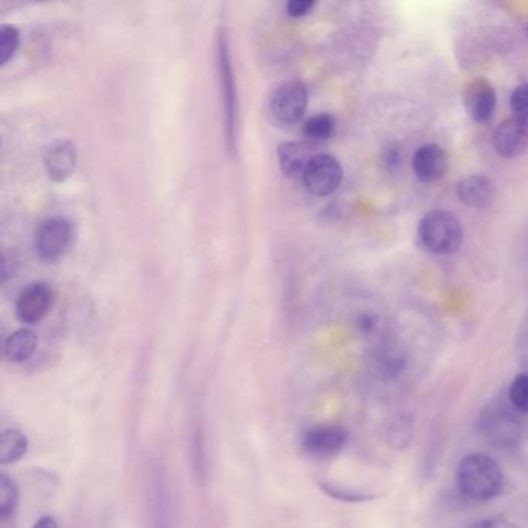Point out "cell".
<instances>
[{"mask_svg": "<svg viewBox=\"0 0 528 528\" xmlns=\"http://www.w3.org/2000/svg\"><path fill=\"white\" fill-rule=\"evenodd\" d=\"M28 439L18 429H5L0 434V463L18 462L27 454Z\"/></svg>", "mask_w": 528, "mask_h": 528, "instance_id": "e0dca14e", "label": "cell"}, {"mask_svg": "<svg viewBox=\"0 0 528 528\" xmlns=\"http://www.w3.org/2000/svg\"><path fill=\"white\" fill-rule=\"evenodd\" d=\"M419 237L423 247L431 253L453 254L462 245V225L448 211H432L420 222Z\"/></svg>", "mask_w": 528, "mask_h": 528, "instance_id": "7a4b0ae2", "label": "cell"}, {"mask_svg": "<svg viewBox=\"0 0 528 528\" xmlns=\"http://www.w3.org/2000/svg\"><path fill=\"white\" fill-rule=\"evenodd\" d=\"M72 240V225L62 217H52L39 225L35 234V248L39 258L56 261L66 253Z\"/></svg>", "mask_w": 528, "mask_h": 528, "instance_id": "3957f363", "label": "cell"}, {"mask_svg": "<svg viewBox=\"0 0 528 528\" xmlns=\"http://www.w3.org/2000/svg\"><path fill=\"white\" fill-rule=\"evenodd\" d=\"M38 336L33 330L19 329L8 336L4 344V355L11 363H24L35 354Z\"/></svg>", "mask_w": 528, "mask_h": 528, "instance_id": "2e32d148", "label": "cell"}, {"mask_svg": "<svg viewBox=\"0 0 528 528\" xmlns=\"http://www.w3.org/2000/svg\"><path fill=\"white\" fill-rule=\"evenodd\" d=\"M33 528H59L58 522L55 521V518L52 516H44V518L39 519Z\"/></svg>", "mask_w": 528, "mask_h": 528, "instance_id": "83f0119b", "label": "cell"}, {"mask_svg": "<svg viewBox=\"0 0 528 528\" xmlns=\"http://www.w3.org/2000/svg\"><path fill=\"white\" fill-rule=\"evenodd\" d=\"M508 400L519 414H528V374L516 375L508 389Z\"/></svg>", "mask_w": 528, "mask_h": 528, "instance_id": "44dd1931", "label": "cell"}, {"mask_svg": "<svg viewBox=\"0 0 528 528\" xmlns=\"http://www.w3.org/2000/svg\"><path fill=\"white\" fill-rule=\"evenodd\" d=\"M309 106V93L306 86L299 81H288L278 87L271 98V114L281 123H298Z\"/></svg>", "mask_w": 528, "mask_h": 528, "instance_id": "5b68a950", "label": "cell"}, {"mask_svg": "<svg viewBox=\"0 0 528 528\" xmlns=\"http://www.w3.org/2000/svg\"><path fill=\"white\" fill-rule=\"evenodd\" d=\"M149 519H151V528H171L169 487L160 471H155L149 485Z\"/></svg>", "mask_w": 528, "mask_h": 528, "instance_id": "4fadbf2b", "label": "cell"}, {"mask_svg": "<svg viewBox=\"0 0 528 528\" xmlns=\"http://www.w3.org/2000/svg\"><path fill=\"white\" fill-rule=\"evenodd\" d=\"M510 106L513 117L528 123V84L519 86L511 93Z\"/></svg>", "mask_w": 528, "mask_h": 528, "instance_id": "603a6c76", "label": "cell"}, {"mask_svg": "<svg viewBox=\"0 0 528 528\" xmlns=\"http://www.w3.org/2000/svg\"><path fill=\"white\" fill-rule=\"evenodd\" d=\"M318 155L316 146L307 141H287L278 149L279 166L290 179L302 177L313 158Z\"/></svg>", "mask_w": 528, "mask_h": 528, "instance_id": "8fae6325", "label": "cell"}, {"mask_svg": "<svg viewBox=\"0 0 528 528\" xmlns=\"http://www.w3.org/2000/svg\"><path fill=\"white\" fill-rule=\"evenodd\" d=\"M493 185L482 175H471L457 186L459 199L471 208H484L493 199Z\"/></svg>", "mask_w": 528, "mask_h": 528, "instance_id": "9a60e30c", "label": "cell"}, {"mask_svg": "<svg viewBox=\"0 0 528 528\" xmlns=\"http://www.w3.org/2000/svg\"><path fill=\"white\" fill-rule=\"evenodd\" d=\"M518 423L508 412L494 414L488 419V436L493 437V442L505 443L515 439Z\"/></svg>", "mask_w": 528, "mask_h": 528, "instance_id": "ac0fdd59", "label": "cell"}, {"mask_svg": "<svg viewBox=\"0 0 528 528\" xmlns=\"http://www.w3.org/2000/svg\"><path fill=\"white\" fill-rule=\"evenodd\" d=\"M384 163H386L391 169L394 168V166H398V163H400V151L395 149L394 146L389 148L388 151H386V155H384Z\"/></svg>", "mask_w": 528, "mask_h": 528, "instance_id": "4316f807", "label": "cell"}, {"mask_svg": "<svg viewBox=\"0 0 528 528\" xmlns=\"http://www.w3.org/2000/svg\"><path fill=\"white\" fill-rule=\"evenodd\" d=\"M321 488L327 494H330L332 498L341 499V501L360 502L371 498V496H366V494L352 493V491L341 490V488H336L329 484H321Z\"/></svg>", "mask_w": 528, "mask_h": 528, "instance_id": "cb8c5ba5", "label": "cell"}, {"mask_svg": "<svg viewBox=\"0 0 528 528\" xmlns=\"http://www.w3.org/2000/svg\"><path fill=\"white\" fill-rule=\"evenodd\" d=\"M412 169L423 183H434L442 179L448 169V157L437 144H425L412 158Z\"/></svg>", "mask_w": 528, "mask_h": 528, "instance_id": "7c38bea8", "label": "cell"}, {"mask_svg": "<svg viewBox=\"0 0 528 528\" xmlns=\"http://www.w3.org/2000/svg\"><path fill=\"white\" fill-rule=\"evenodd\" d=\"M465 107L476 123H488L496 110V92L487 79H474L465 90Z\"/></svg>", "mask_w": 528, "mask_h": 528, "instance_id": "30bf717a", "label": "cell"}, {"mask_svg": "<svg viewBox=\"0 0 528 528\" xmlns=\"http://www.w3.org/2000/svg\"><path fill=\"white\" fill-rule=\"evenodd\" d=\"M219 67L222 78L225 107H227L228 138H233L234 117H236V87H234L233 67H231L230 52L225 35L219 36Z\"/></svg>", "mask_w": 528, "mask_h": 528, "instance_id": "5bb4252c", "label": "cell"}, {"mask_svg": "<svg viewBox=\"0 0 528 528\" xmlns=\"http://www.w3.org/2000/svg\"><path fill=\"white\" fill-rule=\"evenodd\" d=\"M313 7H315V2L312 0H290L287 4V13L292 18H302L309 14Z\"/></svg>", "mask_w": 528, "mask_h": 528, "instance_id": "d4e9b609", "label": "cell"}, {"mask_svg": "<svg viewBox=\"0 0 528 528\" xmlns=\"http://www.w3.org/2000/svg\"><path fill=\"white\" fill-rule=\"evenodd\" d=\"M53 304L52 288L44 282H33L19 293L16 301V316L27 326L41 323Z\"/></svg>", "mask_w": 528, "mask_h": 528, "instance_id": "8992f818", "label": "cell"}, {"mask_svg": "<svg viewBox=\"0 0 528 528\" xmlns=\"http://www.w3.org/2000/svg\"><path fill=\"white\" fill-rule=\"evenodd\" d=\"M76 163H78V151L75 144L66 138H59L45 148V171L55 183L67 182L75 172Z\"/></svg>", "mask_w": 528, "mask_h": 528, "instance_id": "52a82bcc", "label": "cell"}, {"mask_svg": "<svg viewBox=\"0 0 528 528\" xmlns=\"http://www.w3.org/2000/svg\"><path fill=\"white\" fill-rule=\"evenodd\" d=\"M302 182L313 196H329L343 182V168L332 155L318 154L307 166Z\"/></svg>", "mask_w": 528, "mask_h": 528, "instance_id": "277c9868", "label": "cell"}, {"mask_svg": "<svg viewBox=\"0 0 528 528\" xmlns=\"http://www.w3.org/2000/svg\"><path fill=\"white\" fill-rule=\"evenodd\" d=\"M21 36H19L18 28L11 27V25H4L0 28V64L5 66L14 53L18 50Z\"/></svg>", "mask_w": 528, "mask_h": 528, "instance_id": "7402d4cb", "label": "cell"}, {"mask_svg": "<svg viewBox=\"0 0 528 528\" xmlns=\"http://www.w3.org/2000/svg\"><path fill=\"white\" fill-rule=\"evenodd\" d=\"M19 505V488L8 474H0V516L8 518Z\"/></svg>", "mask_w": 528, "mask_h": 528, "instance_id": "d6986e66", "label": "cell"}, {"mask_svg": "<svg viewBox=\"0 0 528 528\" xmlns=\"http://www.w3.org/2000/svg\"><path fill=\"white\" fill-rule=\"evenodd\" d=\"M471 528H518L515 524L505 521V519H485L477 522Z\"/></svg>", "mask_w": 528, "mask_h": 528, "instance_id": "484cf974", "label": "cell"}, {"mask_svg": "<svg viewBox=\"0 0 528 528\" xmlns=\"http://www.w3.org/2000/svg\"><path fill=\"white\" fill-rule=\"evenodd\" d=\"M494 148L505 158H516L528 148V123L511 117L494 132Z\"/></svg>", "mask_w": 528, "mask_h": 528, "instance_id": "ba28073f", "label": "cell"}, {"mask_svg": "<svg viewBox=\"0 0 528 528\" xmlns=\"http://www.w3.org/2000/svg\"><path fill=\"white\" fill-rule=\"evenodd\" d=\"M302 132L309 140H326L335 132V118L329 114H319L306 121Z\"/></svg>", "mask_w": 528, "mask_h": 528, "instance_id": "ffe728a7", "label": "cell"}, {"mask_svg": "<svg viewBox=\"0 0 528 528\" xmlns=\"http://www.w3.org/2000/svg\"><path fill=\"white\" fill-rule=\"evenodd\" d=\"M504 471L487 454H470L457 468V485L473 501H490L502 493Z\"/></svg>", "mask_w": 528, "mask_h": 528, "instance_id": "6da1fadb", "label": "cell"}, {"mask_svg": "<svg viewBox=\"0 0 528 528\" xmlns=\"http://www.w3.org/2000/svg\"><path fill=\"white\" fill-rule=\"evenodd\" d=\"M347 442V432L340 426H318L304 437V450L315 457H330L340 453Z\"/></svg>", "mask_w": 528, "mask_h": 528, "instance_id": "9c48e42d", "label": "cell"}]
</instances>
